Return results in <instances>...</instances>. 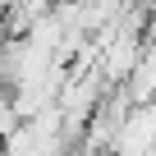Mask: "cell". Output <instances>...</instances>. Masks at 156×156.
<instances>
[{"label":"cell","mask_w":156,"mask_h":156,"mask_svg":"<svg viewBox=\"0 0 156 156\" xmlns=\"http://www.w3.org/2000/svg\"><path fill=\"white\" fill-rule=\"evenodd\" d=\"M124 97H129V106H142L156 97V46H142L133 73L124 78Z\"/></svg>","instance_id":"1"}]
</instances>
